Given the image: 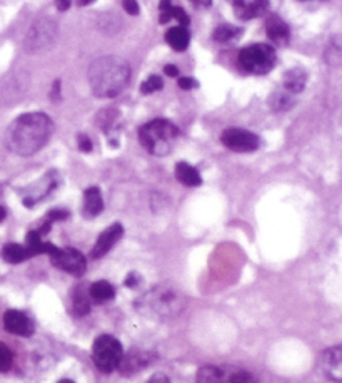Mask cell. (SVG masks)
<instances>
[{"label": "cell", "mask_w": 342, "mask_h": 383, "mask_svg": "<svg viewBox=\"0 0 342 383\" xmlns=\"http://www.w3.org/2000/svg\"><path fill=\"white\" fill-rule=\"evenodd\" d=\"M54 122L44 112H27L18 116L7 129V147L18 156L36 154L50 141Z\"/></svg>", "instance_id": "obj_1"}, {"label": "cell", "mask_w": 342, "mask_h": 383, "mask_svg": "<svg viewBox=\"0 0 342 383\" xmlns=\"http://www.w3.org/2000/svg\"><path fill=\"white\" fill-rule=\"evenodd\" d=\"M87 78L95 98L110 99L127 88L131 80V65L122 57L102 56L90 64Z\"/></svg>", "instance_id": "obj_2"}, {"label": "cell", "mask_w": 342, "mask_h": 383, "mask_svg": "<svg viewBox=\"0 0 342 383\" xmlns=\"http://www.w3.org/2000/svg\"><path fill=\"white\" fill-rule=\"evenodd\" d=\"M187 305L186 296L179 288L171 285H157L136 300L141 315L154 320H171L179 317Z\"/></svg>", "instance_id": "obj_3"}, {"label": "cell", "mask_w": 342, "mask_h": 383, "mask_svg": "<svg viewBox=\"0 0 342 383\" xmlns=\"http://www.w3.org/2000/svg\"><path fill=\"white\" fill-rule=\"evenodd\" d=\"M179 136V127L167 119H154L139 129V142L149 154L157 157L171 154Z\"/></svg>", "instance_id": "obj_4"}, {"label": "cell", "mask_w": 342, "mask_h": 383, "mask_svg": "<svg viewBox=\"0 0 342 383\" xmlns=\"http://www.w3.org/2000/svg\"><path fill=\"white\" fill-rule=\"evenodd\" d=\"M277 62L276 49L269 44H252L239 52V64L245 73L254 75H266L271 73Z\"/></svg>", "instance_id": "obj_5"}, {"label": "cell", "mask_w": 342, "mask_h": 383, "mask_svg": "<svg viewBox=\"0 0 342 383\" xmlns=\"http://www.w3.org/2000/svg\"><path fill=\"white\" fill-rule=\"evenodd\" d=\"M124 357V348L112 335H100L92 347V360L99 372L112 373L117 370Z\"/></svg>", "instance_id": "obj_6"}, {"label": "cell", "mask_w": 342, "mask_h": 383, "mask_svg": "<svg viewBox=\"0 0 342 383\" xmlns=\"http://www.w3.org/2000/svg\"><path fill=\"white\" fill-rule=\"evenodd\" d=\"M57 33H59V26H57L54 19L38 17L28 28L23 47L32 56L42 54V52L49 51L55 44Z\"/></svg>", "instance_id": "obj_7"}, {"label": "cell", "mask_w": 342, "mask_h": 383, "mask_svg": "<svg viewBox=\"0 0 342 383\" xmlns=\"http://www.w3.org/2000/svg\"><path fill=\"white\" fill-rule=\"evenodd\" d=\"M220 142L234 152H254L261 146V137L245 129L228 127L220 134Z\"/></svg>", "instance_id": "obj_8"}, {"label": "cell", "mask_w": 342, "mask_h": 383, "mask_svg": "<svg viewBox=\"0 0 342 383\" xmlns=\"http://www.w3.org/2000/svg\"><path fill=\"white\" fill-rule=\"evenodd\" d=\"M50 260L55 268L74 276H82L87 270V260L75 248H57L50 255Z\"/></svg>", "instance_id": "obj_9"}, {"label": "cell", "mask_w": 342, "mask_h": 383, "mask_svg": "<svg viewBox=\"0 0 342 383\" xmlns=\"http://www.w3.org/2000/svg\"><path fill=\"white\" fill-rule=\"evenodd\" d=\"M60 183L59 174H57V171H49L46 172V176L42 179H38L36 184L28 186L26 189V194H23V204L27 206V208H32V206H36L37 203H41L42 199L47 198L52 191H54L57 186Z\"/></svg>", "instance_id": "obj_10"}, {"label": "cell", "mask_w": 342, "mask_h": 383, "mask_svg": "<svg viewBox=\"0 0 342 383\" xmlns=\"http://www.w3.org/2000/svg\"><path fill=\"white\" fill-rule=\"evenodd\" d=\"M321 370L326 378L331 382L341 383L342 380V347L334 345V347L326 348L321 355Z\"/></svg>", "instance_id": "obj_11"}, {"label": "cell", "mask_w": 342, "mask_h": 383, "mask_svg": "<svg viewBox=\"0 0 342 383\" xmlns=\"http://www.w3.org/2000/svg\"><path fill=\"white\" fill-rule=\"evenodd\" d=\"M4 328L17 337H32L36 330L32 318L18 310H9L4 313Z\"/></svg>", "instance_id": "obj_12"}, {"label": "cell", "mask_w": 342, "mask_h": 383, "mask_svg": "<svg viewBox=\"0 0 342 383\" xmlns=\"http://www.w3.org/2000/svg\"><path fill=\"white\" fill-rule=\"evenodd\" d=\"M154 353L147 352V350H139V348H134V350H131L124 357L122 360H120V365L117 370H120V373L122 375H134V373L141 372L142 368H146L151 365V363L154 362Z\"/></svg>", "instance_id": "obj_13"}, {"label": "cell", "mask_w": 342, "mask_h": 383, "mask_svg": "<svg viewBox=\"0 0 342 383\" xmlns=\"http://www.w3.org/2000/svg\"><path fill=\"white\" fill-rule=\"evenodd\" d=\"M124 234V228L120 223H114L110 224V226L99 234L97 241H95V245L92 248V251H90V256L94 258V260H99V258H102L107 255V253L112 250L115 243L119 241L120 238H122Z\"/></svg>", "instance_id": "obj_14"}, {"label": "cell", "mask_w": 342, "mask_h": 383, "mask_svg": "<svg viewBox=\"0 0 342 383\" xmlns=\"http://www.w3.org/2000/svg\"><path fill=\"white\" fill-rule=\"evenodd\" d=\"M235 17L240 21H252L269 9V0H229Z\"/></svg>", "instance_id": "obj_15"}, {"label": "cell", "mask_w": 342, "mask_h": 383, "mask_svg": "<svg viewBox=\"0 0 342 383\" xmlns=\"http://www.w3.org/2000/svg\"><path fill=\"white\" fill-rule=\"evenodd\" d=\"M266 33L274 44L279 47H286L291 41V31H289V26L282 21L281 17L276 16V14H271L266 19Z\"/></svg>", "instance_id": "obj_16"}, {"label": "cell", "mask_w": 342, "mask_h": 383, "mask_svg": "<svg viewBox=\"0 0 342 383\" xmlns=\"http://www.w3.org/2000/svg\"><path fill=\"white\" fill-rule=\"evenodd\" d=\"M307 73L302 67H294L291 70H286L282 75L284 90L289 94H301L306 89Z\"/></svg>", "instance_id": "obj_17"}, {"label": "cell", "mask_w": 342, "mask_h": 383, "mask_svg": "<svg viewBox=\"0 0 342 383\" xmlns=\"http://www.w3.org/2000/svg\"><path fill=\"white\" fill-rule=\"evenodd\" d=\"M230 367L205 365L197 372L196 383H228Z\"/></svg>", "instance_id": "obj_18"}, {"label": "cell", "mask_w": 342, "mask_h": 383, "mask_svg": "<svg viewBox=\"0 0 342 383\" xmlns=\"http://www.w3.org/2000/svg\"><path fill=\"white\" fill-rule=\"evenodd\" d=\"M159 11H161V17H159V22L161 23H167L169 21H172V19H176L181 27H187L191 23V19L186 14L184 9L172 6V0H161Z\"/></svg>", "instance_id": "obj_19"}, {"label": "cell", "mask_w": 342, "mask_h": 383, "mask_svg": "<svg viewBox=\"0 0 342 383\" xmlns=\"http://www.w3.org/2000/svg\"><path fill=\"white\" fill-rule=\"evenodd\" d=\"M90 296H89V286L87 285H77L74 291H72V310L74 315L82 318L90 311Z\"/></svg>", "instance_id": "obj_20"}, {"label": "cell", "mask_w": 342, "mask_h": 383, "mask_svg": "<svg viewBox=\"0 0 342 383\" xmlns=\"http://www.w3.org/2000/svg\"><path fill=\"white\" fill-rule=\"evenodd\" d=\"M104 209V199L102 193L97 186H90V188L85 189L84 193V214L85 216H97V214L102 213Z\"/></svg>", "instance_id": "obj_21"}, {"label": "cell", "mask_w": 342, "mask_h": 383, "mask_svg": "<svg viewBox=\"0 0 342 383\" xmlns=\"http://www.w3.org/2000/svg\"><path fill=\"white\" fill-rule=\"evenodd\" d=\"M176 178L181 184L189 186V188H197L202 184V176L201 172L196 169L194 166H191L189 162H177L176 164Z\"/></svg>", "instance_id": "obj_22"}, {"label": "cell", "mask_w": 342, "mask_h": 383, "mask_svg": "<svg viewBox=\"0 0 342 383\" xmlns=\"http://www.w3.org/2000/svg\"><path fill=\"white\" fill-rule=\"evenodd\" d=\"M166 41L172 49L177 52H184L189 47L191 42V33L187 31V27H172L166 32Z\"/></svg>", "instance_id": "obj_23"}, {"label": "cell", "mask_w": 342, "mask_h": 383, "mask_svg": "<svg viewBox=\"0 0 342 383\" xmlns=\"http://www.w3.org/2000/svg\"><path fill=\"white\" fill-rule=\"evenodd\" d=\"M89 296L94 303H107L115 298V288L105 280L95 281L89 286Z\"/></svg>", "instance_id": "obj_24"}, {"label": "cell", "mask_w": 342, "mask_h": 383, "mask_svg": "<svg viewBox=\"0 0 342 383\" xmlns=\"http://www.w3.org/2000/svg\"><path fill=\"white\" fill-rule=\"evenodd\" d=\"M0 256H2L4 261L11 263V265H18V263L32 258L27 248L17 245V243H9V245L4 246L2 251H0Z\"/></svg>", "instance_id": "obj_25"}, {"label": "cell", "mask_w": 342, "mask_h": 383, "mask_svg": "<svg viewBox=\"0 0 342 383\" xmlns=\"http://www.w3.org/2000/svg\"><path fill=\"white\" fill-rule=\"evenodd\" d=\"M119 117L120 114L119 111H115V109H107V111H102L97 116V126L102 129V131L107 134V136L112 139V136H115L119 131Z\"/></svg>", "instance_id": "obj_26"}, {"label": "cell", "mask_w": 342, "mask_h": 383, "mask_svg": "<svg viewBox=\"0 0 342 383\" xmlns=\"http://www.w3.org/2000/svg\"><path fill=\"white\" fill-rule=\"evenodd\" d=\"M294 104H296L294 94H289L286 90H277V93H272L271 98H269V107L274 112L289 111V109L294 107Z\"/></svg>", "instance_id": "obj_27"}, {"label": "cell", "mask_w": 342, "mask_h": 383, "mask_svg": "<svg viewBox=\"0 0 342 383\" xmlns=\"http://www.w3.org/2000/svg\"><path fill=\"white\" fill-rule=\"evenodd\" d=\"M240 36H242V28L235 27V26H229V23H223V26L215 27L214 33H212L214 41L220 42V44H228V42L237 41Z\"/></svg>", "instance_id": "obj_28"}, {"label": "cell", "mask_w": 342, "mask_h": 383, "mask_svg": "<svg viewBox=\"0 0 342 383\" xmlns=\"http://www.w3.org/2000/svg\"><path fill=\"white\" fill-rule=\"evenodd\" d=\"M326 62L332 67H339L342 62V47L339 42V37H334V39L329 41V44L326 47Z\"/></svg>", "instance_id": "obj_29"}, {"label": "cell", "mask_w": 342, "mask_h": 383, "mask_svg": "<svg viewBox=\"0 0 342 383\" xmlns=\"http://www.w3.org/2000/svg\"><path fill=\"white\" fill-rule=\"evenodd\" d=\"M228 383H257V378L242 368H230Z\"/></svg>", "instance_id": "obj_30"}, {"label": "cell", "mask_w": 342, "mask_h": 383, "mask_svg": "<svg viewBox=\"0 0 342 383\" xmlns=\"http://www.w3.org/2000/svg\"><path fill=\"white\" fill-rule=\"evenodd\" d=\"M12 365H14V353L11 352V348H9L7 345L0 342V373L9 372Z\"/></svg>", "instance_id": "obj_31"}, {"label": "cell", "mask_w": 342, "mask_h": 383, "mask_svg": "<svg viewBox=\"0 0 342 383\" xmlns=\"http://www.w3.org/2000/svg\"><path fill=\"white\" fill-rule=\"evenodd\" d=\"M164 88V80L161 75H151L147 80H144L141 84V93L142 94H152L156 90H161Z\"/></svg>", "instance_id": "obj_32"}, {"label": "cell", "mask_w": 342, "mask_h": 383, "mask_svg": "<svg viewBox=\"0 0 342 383\" xmlns=\"http://www.w3.org/2000/svg\"><path fill=\"white\" fill-rule=\"evenodd\" d=\"M77 145H79V149L82 152H92L94 149L92 141H90V137L85 136V134H79V136H77Z\"/></svg>", "instance_id": "obj_33"}, {"label": "cell", "mask_w": 342, "mask_h": 383, "mask_svg": "<svg viewBox=\"0 0 342 383\" xmlns=\"http://www.w3.org/2000/svg\"><path fill=\"white\" fill-rule=\"evenodd\" d=\"M122 6L124 11L131 14V16H139V12H141V7H139L137 0H122Z\"/></svg>", "instance_id": "obj_34"}, {"label": "cell", "mask_w": 342, "mask_h": 383, "mask_svg": "<svg viewBox=\"0 0 342 383\" xmlns=\"http://www.w3.org/2000/svg\"><path fill=\"white\" fill-rule=\"evenodd\" d=\"M177 84H179V88L184 89V90H191V89H194V88H197V85H199V83H197V80L192 79V78H179Z\"/></svg>", "instance_id": "obj_35"}, {"label": "cell", "mask_w": 342, "mask_h": 383, "mask_svg": "<svg viewBox=\"0 0 342 383\" xmlns=\"http://www.w3.org/2000/svg\"><path fill=\"white\" fill-rule=\"evenodd\" d=\"M139 283H141V276L137 273H131L125 278V286H129V288H137Z\"/></svg>", "instance_id": "obj_36"}, {"label": "cell", "mask_w": 342, "mask_h": 383, "mask_svg": "<svg viewBox=\"0 0 342 383\" xmlns=\"http://www.w3.org/2000/svg\"><path fill=\"white\" fill-rule=\"evenodd\" d=\"M146 383H171V378H169L166 373L157 372V373H154V375L149 378Z\"/></svg>", "instance_id": "obj_37"}, {"label": "cell", "mask_w": 342, "mask_h": 383, "mask_svg": "<svg viewBox=\"0 0 342 383\" xmlns=\"http://www.w3.org/2000/svg\"><path fill=\"white\" fill-rule=\"evenodd\" d=\"M52 100H59L60 99V79L54 80V85H52Z\"/></svg>", "instance_id": "obj_38"}, {"label": "cell", "mask_w": 342, "mask_h": 383, "mask_svg": "<svg viewBox=\"0 0 342 383\" xmlns=\"http://www.w3.org/2000/svg\"><path fill=\"white\" fill-rule=\"evenodd\" d=\"M164 73H166L169 78H179V69L172 64H167L166 67H164Z\"/></svg>", "instance_id": "obj_39"}, {"label": "cell", "mask_w": 342, "mask_h": 383, "mask_svg": "<svg viewBox=\"0 0 342 383\" xmlns=\"http://www.w3.org/2000/svg\"><path fill=\"white\" fill-rule=\"evenodd\" d=\"M55 6H57V11L65 12V11H69V7L72 6V0H55Z\"/></svg>", "instance_id": "obj_40"}, {"label": "cell", "mask_w": 342, "mask_h": 383, "mask_svg": "<svg viewBox=\"0 0 342 383\" xmlns=\"http://www.w3.org/2000/svg\"><path fill=\"white\" fill-rule=\"evenodd\" d=\"M191 2L197 7H210L212 0H191Z\"/></svg>", "instance_id": "obj_41"}, {"label": "cell", "mask_w": 342, "mask_h": 383, "mask_svg": "<svg viewBox=\"0 0 342 383\" xmlns=\"http://www.w3.org/2000/svg\"><path fill=\"white\" fill-rule=\"evenodd\" d=\"M77 4V6H80V7H85V6H90V4H94L95 0H72V4Z\"/></svg>", "instance_id": "obj_42"}, {"label": "cell", "mask_w": 342, "mask_h": 383, "mask_svg": "<svg viewBox=\"0 0 342 383\" xmlns=\"http://www.w3.org/2000/svg\"><path fill=\"white\" fill-rule=\"evenodd\" d=\"M6 216H7L6 208H4V206H0V223H2L4 219H6Z\"/></svg>", "instance_id": "obj_43"}, {"label": "cell", "mask_w": 342, "mask_h": 383, "mask_svg": "<svg viewBox=\"0 0 342 383\" xmlns=\"http://www.w3.org/2000/svg\"><path fill=\"white\" fill-rule=\"evenodd\" d=\"M57 383H74V382L69 380V378H62V380H59Z\"/></svg>", "instance_id": "obj_44"}]
</instances>
